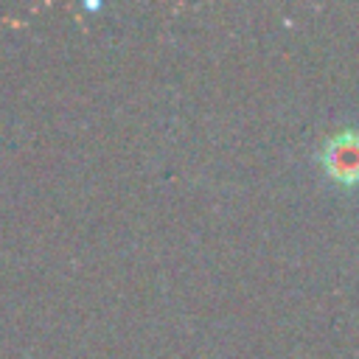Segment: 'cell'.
I'll use <instances>...</instances> for the list:
<instances>
[{"label": "cell", "instance_id": "cell-1", "mask_svg": "<svg viewBox=\"0 0 359 359\" xmlns=\"http://www.w3.org/2000/svg\"><path fill=\"white\" fill-rule=\"evenodd\" d=\"M323 165L328 177H334L342 185L359 182V135L356 132L334 135L323 149Z\"/></svg>", "mask_w": 359, "mask_h": 359}]
</instances>
